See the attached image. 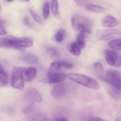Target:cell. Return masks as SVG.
Here are the masks:
<instances>
[{
    "mask_svg": "<svg viewBox=\"0 0 121 121\" xmlns=\"http://www.w3.org/2000/svg\"><path fill=\"white\" fill-rule=\"evenodd\" d=\"M47 51L53 57H58L59 56V53L56 48L52 47H49L47 48Z\"/></svg>",
    "mask_w": 121,
    "mask_h": 121,
    "instance_id": "obj_25",
    "label": "cell"
},
{
    "mask_svg": "<svg viewBox=\"0 0 121 121\" xmlns=\"http://www.w3.org/2000/svg\"><path fill=\"white\" fill-rule=\"evenodd\" d=\"M24 23L26 26L29 27V28L31 27L32 26L31 21L30 20L29 18L28 17H26L24 19Z\"/></svg>",
    "mask_w": 121,
    "mask_h": 121,
    "instance_id": "obj_28",
    "label": "cell"
},
{
    "mask_svg": "<svg viewBox=\"0 0 121 121\" xmlns=\"http://www.w3.org/2000/svg\"><path fill=\"white\" fill-rule=\"evenodd\" d=\"M93 68L98 74V76L100 79L102 80L104 77V67L102 64L99 62H95L93 65Z\"/></svg>",
    "mask_w": 121,
    "mask_h": 121,
    "instance_id": "obj_17",
    "label": "cell"
},
{
    "mask_svg": "<svg viewBox=\"0 0 121 121\" xmlns=\"http://www.w3.org/2000/svg\"><path fill=\"white\" fill-rule=\"evenodd\" d=\"M19 57L22 60L30 64L37 63L39 60V58L36 55L29 52H23L21 53Z\"/></svg>",
    "mask_w": 121,
    "mask_h": 121,
    "instance_id": "obj_11",
    "label": "cell"
},
{
    "mask_svg": "<svg viewBox=\"0 0 121 121\" xmlns=\"http://www.w3.org/2000/svg\"><path fill=\"white\" fill-rule=\"evenodd\" d=\"M69 49L70 52L75 56H79L80 54V48L77 45L76 42H73L69 46Z\"/></svg>",
    "mask_w": 121,
    "mask_h": 121,
    "instance_id": "obj_19",
    "label": "cell"
},
{
    "mask_svg": "<svg viewBox=\"0 0 121 121\" xmlns=\"http://www.w3.org/2000/svg\"><path fill=\"white\" fill-rule=\"evenodd\" d=\"M121 39L120 38L113 39L109 42L108 45L109 47L115 51H121Z\"/></svg>",
    "mask_w": 121,
    "mask_h": 121,
    "instance_id": "obj_15",
    "label": "cell"
},
{
    "mask_svg": "<svg viewBox=\"0 0 121 121\" xmlns=\"http://www.w3.org/2000/svg\"><path fill=\"white\" fill-rule=\"evenodd\" d=\"M116 121H121V117H117L116 120Z\"/></svg>",
    "mask_w": 121,
    "mask_h": 121,
    "instance_id": "obj_31",
    "label": "cell"
},
{
    "mask_svg": "<svg viewBox=\"0 0 121 121\" xmlns=\"http://www.w3.org/2000/svg\"><path fill=\"white\" fill-rule=\"evenodd\" d=\"M30 12L33 18L37 22L40 24H43L42 19L39 15L35 12V11L33 9L31 8L30 9Z\"/></svg>",
    "mask_w": 121,
    "mask_h": 121,
    "instance_id": "obj_24",
    "label": "cell"
},
{
    "mask_svg": "<svg viewBox=\"0 0 121 121\" xmlns=\"http://www.w3.org/2000/svg\"><path fill=\"white\" fill-rule=\"evenodd\" d=\"M103 80L108 82L111 87L121 90V75L119 71L114 70L107 71Z\"/></svg>",
    "mask_w": 121,
    "mask_h": 121,
    "instance_id": "obj_4",
    "label": "cell"
},
{
    "mask_svg": "<svg viewBox=\"0 0 121 121\" xmlns=\"http://www.w3.org/2000/svg\"><path fill=\"white\" fill-rule=\"evenodd\" d=\"M8 75L2 66L0 65V86L5 87L8 83Z\"/></svg>",
    "mask_w": 121,
    "mask_h": 121,
    "instance_id": "obj_13",
    "label": "cell"
},
{
    "mask_svg": "<svg viewBox=\"0 0 121 121\" xmlns=\"http://www.w3.org/2000/svg\"><path fill=\"white\" fill-rule=\"evenodd\" d=\"M2 25H3V22L2 20H0V26H1Z\"/></svg>",
    "mask_w": 121,
    "mask_h": 121,
    "instance_id": "obj_32",
    "label": "cell"
},
{
    "mask_svg": "<svg viewBox=\"0 0 121 121\" xmlns=\"http://www.w3.org/2000/svg\"><path fill=\"white\" fill-rule=\"evenodd\" d=\"M85 8L87 11L96 13H101L105 10V8L103 7L93 4H87Z\"/></svg>",
    "mask_w": 121,
    "mask_h": 121,
    "instance_id": "obj_14",
    "label": "cell"
},
{
    "mask_svg": "<svg viewBox=\"0 0 121 121\" xmlns=\"http://www.w3.org/2000/svg\"><path fill=\"white\" fill-rule=\"evenodd\" d=\"M56 121H68L65 119L64 118H61V119H59L57 120Z\"/></svg>",
    "mask_w": 121,
    "mask_h": 121,
    "instance_id": "obj_30",
    "label": "cell"
},
{
    "mask_svg": "<svg viewBox=\"0 0 121 121\" xmlns=\"http://www.w3.org/2000/svg\"><path fill=\"white\" fill-rule=\"evenodd\" d=\"M104 54L106 62L109 65L115 67L121 66V57L114 51L105 49Z\"/></svg>",
    "mask_w": 121,
    "mask_h": 121,
    "instance_id": "obj_6",
    "label": "cell"
},
{
    "mask_svg": "<svg viewBox=\"0 0 121 121\" xmlns=\"http://www.w3.org/2000/svg\"><path fill=\"white\" fill-rule=\"evenodd\" d=\"M26 97L28 99L33 102L40 103L42 100L41 95L38 91L34 88H31L26 93Z\"/></svg>",
    "mask_w": 121,
    "mask_h": 121,
    "instance_id": "obj_10",
    "label": "cell"
},
{
    "mask_svg": "<svg viewBox=\"0 0 121 121\" xmlns=\"http://www.w3.org/2000/svg\"><path fill=\"white\" fill-rule=\"evenodd\" d=\"M121 35V30L120 29H104L98 30L96 33L98 39L100 41H107Z\"/></svg>",
    "mask_w": 121,
    "mask_h": 121,
    "instance_id": "obj_5",
    "label": "cell"
},
{
    "mask_svg": "<svg viewBox=\"0 0 121 121\" xmlns=\"http://www.w3.org/2000/svg\"><path fill=\"white\" fill-rule=\"evenodd\" d=\"M48 81L50 83H59L64 81L67 78V75L61 73H55L48 75Z\"/></svg>",
    "mask_w": 121,
    "mask_h": 121,
    "instance_id": "obj_9",
    "label": "cell"
},
{
    "mask_svg": "<svg viewBox=\"0 0 121 121\" xmlns=\"http://www.w3.org/2000/svg\"><path fill=\"white\" fill-rule=\"evenodd\" d=\"M67 77L75 82L95 90L99 89V83L95 79L83 74L76 73H68Z\"/></svg>",
    "mask_w": 121,
    "mask_h": 121,
    "instance_id": "obj_2",
    "label": "cell"
},
{
    "mask_svg": "<svg viewBox=\"0 0 121 121\" xmlns=\"http://www.w3.org/2000/svg\"><path fill=\"white\" fill-rule=\"evenodd\" d=\"M50 6L48 1H46L44 2L42 8V14L43 17L44 19H48L49 15Z\"/></svg>",
    "mask_w": 121,
    "mask_h": 121,
    "instance_id": "obj_21",
    "label": "cell"
},
{
    "mask_svg": "<svg viewBox=\"0 0 121 121\" xmlns=\"http://www.w3.org/2000/svg\"><path fill=\"white\" fill-rule=\"evenodd\" d=\"M51 7L54 16L56 19H59L60 16L58 2L57 0H52L51 2Z\"/></svg>",
    "mask_w": 121,
    "mask_h": 121,
    "instance_id": "obj_16",
    "label": "cell"
},
{
    "mask_svg": "<svg viewBox=\"0 0 121 121\" xmlns=\"http://www.w3.org/2000/svg\"><path fill=\"white\" fill-rule=\"evenodd\" d=\"M37 70L32 67L24 68L23 69V77L24 80L30 82L34 79L37 74Z\"/></svg>",
    "mask_w": 121,
    "mask_h": 121,
    "instance_id": "obj_8",
    "label": "cell"
},
{
    "mask_svg": "<svg viewBox=\"0 0 121 121\" xmlns=\"http://www.w3.org/2000/svg\"><path fill=\"white\" fill-rule=\"evenodd\" d=\"M118 23L117 19L110 15H107L104 17L101 22L103 26L107 28L115 27L118 24Z\"/></svg>",
    "mask_w": 121,
    "mask_h": 121,
    "instance_id": "obj_12",
    "label": "cell"
},
{
    "mask_svg": "<svg viewBox=\"0 0 121 121\" xmlns=\"http://www.w3.org/2000/svg\"><path fill=\"white\" fill-rule=\"evenodd\" d=\"M34 105L32 103L25 107L23 110V112L25 114H28L34 111Z\"/></svg>",
    "mask_w": 121,
    "mask_h": 121,
    "instance_id": "obj_26",
    "label": "cell"
},
{
    "mask_svg": "<svg viewBox=\"0 0 121 121\" xmlns=\"http://www.w3.org/2000/svg\"><path fill=\"white\" fill-rule=\"evenodd\" d=\"M61 67L60 62L54 61L49 66L48 72V75L55 73V72L58 70Z\"/></svg>",
    "mask_w": 121,
    "mask_h": 121,
    "instance_id": "obj_20",
    "label": "cell"
},
{
    "mask_svg": "<svg viewBox=\"0 0 121 121\" xmlns=\"http://www.w3.org/2000/svg\"><path fill=\"white\" fill-rule=\"evenodd\" d=\"M65 31L63 29L59 30L55 34V39L56 41L61 42L63 41L64 39Z\"/></svg>",
    "mask_w": 121,
    "mask_h": 121,
    "instance_id": "obj_23",
    "label": "cell"
},
{
    "mask_svg": "<svg viewBox=\"0 0 121 121\" xmlns=\"http://www.w3.org/2000/svg\"><path fill=\"white\" fill-rule=\"evenodd\" d=\"M23 69V67L15 68L13 70L11 77V85L20 90H22L24 87Z\"/></svg>",
    "mask_w": 121,
    "mask_h": 121,
    "instance_id": "obj_3",
    "label": "cell"
},
{
    "mask_svg": "<svg viewBox=\"0 0 121 121\" xmlns=\"http://www.w3.org/2000/svg\"><path fill=\"white\" fill-rule=\"evenodd\" d=\"M61 67H64L66 68L70 69L73 67V65L72 63L68 61H61L60 62Z\"/></svg>",
    "mask_w": 121,
    "mask_h": 121,
    "instance_id": "obj_27",
    "label": "cell"
},
{
    "mask_svg": "<svg viewBox=\"0 0 121 121\" xmlns=\"http://www.w3.org/2000/svg\"><path fill=\"white\" fill-rule=\"evenodd\" d=\"M71 24L73 29L80 32L91 34L93 22L88 17L80 14L75 15L71 17Z\"/></svg>",
    "mask_w": 121,
    "mask_h": 121,
    "instance_id": "obj_1",
    "label": "cell"
},
{
    "mask_svg": "<svg viewBox=\"0 0 121 121\" xmlns=\"http://www.w3.org/2000/svg\"><path fill=\"white\" fill-rule=\"evenodd\" d=\"M90 121H106L102 118L95 116H92L90 118Z\"/></svg>",
    "mask_w": 121,
    "mask_h": 121,
    "instance_id": "obj_29",
    "label": "cell"
},
{
    "mask_svg": "<svg viewBox=\"0 0 121 121\" xmlns=\"http://www.w3.org/2000/svg\"><path fill=\"white\" fill-rule=\"evenodd\" d=\"M110 95L116 99H119L121 98V90L111 87L109 90Z\"/></svg>",
    "mask_w": 121,
    "mask_h": 121,
    "instance_id": "obj_22",
    "label": "cell"
},
{
    "mask_svg": "<svg viewBox=\"0 0 121 121\" xmlns=\"http://www.w3.org/2000/svg\"><path fill=\"white\" fill-rule=\"evenodd\" d=\"M76 44L80 49H83L86 45L85 37V34L80 32L77 36L76 38Z\"/></svg>",
    "mask_w": 121,
    "mask_h": 121,
    "instance_id": "obj_18",
    "label": "cell"
},
{
    "mask_svg": "<svg viewBox=\"0 0 121 121\" xmlns=\"http://www.w3.org/2000/svg\"><path fill=\"white\" fill-rule=\"evenodd\" d=\"M68 85L61 83L56 85L52 91V95L54 97L60 98L65 96L69 91Z\"/></svg>",
    "mask_w": 121,
    "mask_h": 121,
    "instance_id": "obj_7",
    "label": "cell"
}]
</instances>
